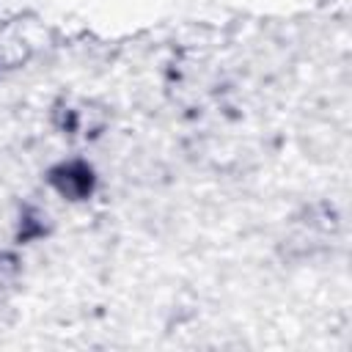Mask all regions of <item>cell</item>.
I'll return each mask as SVG.
<instances>
[{"label": "cell", "instance_id": "6da1fadb", "mask_svg": "<svg viewBox=\"0 0 352 352\" xmlns=\"http://www.w3.org/2000/svg\"><path fill=\"white\" fill-rule=\"evenodd\" d=\"M60 173L69 176V184H60V192L72 198H82L85 192H91V170L85 165H63Z\"/></svg>", "mask_w": 352, "mask_h": 352}]
</instances>
